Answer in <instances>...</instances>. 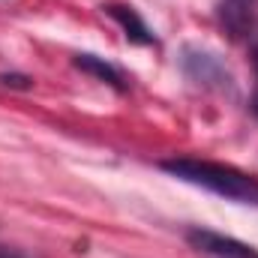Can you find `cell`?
I'll use <instances>...</instances> for the list:
<instances>
[{
  "label": "cell",
  "instance_id": "6da1fadb",
  "mask_svg": "<svg viewBox=\"0 0 258 258\" xmlns=\"http://www.w3.org/2000/svg\"><path fill=\"white\" fill-rule=\"evenodd\" d=\"M162 171H168L171 177L201 186L207 192L228 198L234 204H252L258 207V177L225 165V162H210V159H195V156H174V159H162L159 162Z\"/></svg>",
  "mask_w": 258,
  "mask_h": 258
},
{
  "label": "cell",
  "instance_id": "7a4b0ae2",
  "mask_svg": "<svg viewBox=\"0 0 258 258\" xmlns=\"http://www.w3.org/2000/svg\"><path fill=\"white\" fill-rule=\"evenodd\" d=\"M180 69L183 75L198 84L201 90H210V93H228L234 96L237 93V81L231 75V69L225 66V60L207 48H198V45H186L183 54H180Z\"/></svg>",
  "mask_w": 258,
  "mask_h": 258
},
{
  "label": "cell",
  "instance_id": "3957f363",
  "mask_svg": "<svg viewBox=\"0 0 258 258\" xmlns=\"http://www.w3.org/2000/svg\"><path fill=\"white\" fill-rule=\"evenodd\" d=\"M186 240L192 243L198 252L210 258H258V252L252 246L234 240V237H225L219 231H210V228H186Z\"/></svg>",
  "mask_w": 258,
  "mask_h": 258
},
{
  "label": "cell",
  "instance_id": "277c9868",
  "mask_svg": "<svg viewBox=\"0 0 258 258\" xmlns=\"http://www.w3.org/2000/svg\"><path fill=\"white\" fill-rule=\"evenodd\" d=\"M258 0H222L219 3V24L228 30L231 39H246L252 33Z\"/></svg>",
  "mask_w": 258,
  "mask_h": 258
},
{
  "label": "cell",
  "instance_id": "5b68a950",
  "mask_svg": "<svg viewBox=\"0 0 258 258\" xmlns=\"http://www.w3.org/2000/svg\"><path fill=\"white\" fill-rule=\"evenodd\" d=\"M102 9L120 24V30H123V36H126L129 42H135V45H156L153 30H150L147 21L138 15V9H132L126 3H105Z\"/></svg>",
  "mask_w": 258,
  "mask_h": 258
},
{
  "label": "cell",
  "instance_id": "8992f818",
  "mask_svg": "<svg viewBox=\"0 0 258 258\" xmlns=\"http://www.w3.org/2000/svg\"><path fill=\"white\" fill-rule=\"evenodd\" d=\"M72 63H75V69H81V72L99 78V81L108 84V87H114L117 93L126 90V78H123V72H120L114 63H108L105 57H96V54H75Z\"/></svg>",
  "mask_w": 258,
  "mask_h": 258
},
{
  "label": "cell",
  "instance_id": "52a82bcc",
  "mask_svg": "<svg viewBox=\"0 0 258 258\" xmlns=\"http://www.w3.org/2000/svg\"><path fill=\"white\" fill-rule=\"evenodd\" d=\"M0 258H33V255H27L24 249H15V246H0Z\"/></svg>",
  "mask_w": 258,
  "mask_h": 258
},
{
  "label": "cell",
  "instance_id": "ba28073f",
  "mask_svg": "<svg viewBox=\"0 0 258 258\" xmlns=\"http://www.w3.org/2000/svg\"><path fill=\"white\" fill-rule=\"evenodd\" d=\"M0 81L3 84H12V87H27L30 78H24V75H0Z\"/></svg>",
  "mask_w": 258,
  "mask_h": 258
},
{
  "label": "cell",
  "instance_id": "9c48e42d",
  "mask_svg": "<svg viewBox=\"0 0 258 258\" xmlns=\"http://www.w3.org/2000/svg\"><path fill=\"white\" fill-rule=\"evenodd\" d=\"M252 60H255V78H258V39L252 42ZM252 108H255V114H258V87H255V99H252Z\"/></svg>",
  "mask_w": 258,
  "mask_h": 258
}]
</instances>
